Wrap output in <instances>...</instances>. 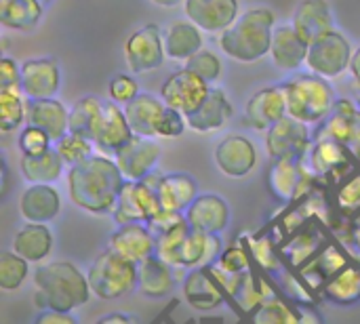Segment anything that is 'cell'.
<instances>
[{"label":"cell","instance_id":"cell-57","mask_svg":"<svg viewBox=\"0 0 360 324\" xmlns=\"http://www.w3.org/2000/svg\"><path fill=\"white\" fill-rule=\"evenodd\" d=\"M297 316H300V323H319V320H321V316H316V314H310V312H308V308H304V310H297Z\"/></svg>","mask_w":360,"mask_h":324},{"label":"cell","instance_id":"cell-41","mask_svg":"<svg viewBox=\"0 0 360 324\" xmlns=\"http://www.w3.org/2000/svg\"><path fill=\"white\" fill-rule=\"evenodd\" d=\"M186 67L192 70L196 76H200L202 80H207L209 84H213L215 80H219L221 76V70H224V63L219 59V55H215L213 51L209 48H200L198 53H194L188 61H186Z\"/></svg>","mask_w":360,"mask_h":324},{"label":"cell","instance_id":"cell-10","mask_svg":"<svg viewBox=\"0 0 360 324\" xmlns=\"http://www.w3.org/2000/svg\"><path fill=\"white\" fill-rule=\"evenodd\" d=\"M211 84L207 80H202L200 76H196L192 70L181 67L177 72H173L160 86V97L167 105L179 110L181 114H192L194 110H198V105L209 97L211 93Z\"/></svg>","mask_w":360,"mask_h":324},{"label":"cell","instance_id":"cell-23","mask_svg":"<svg viewBox=\"0 0 360 324\" xmlns=\"http://www.w3.org/2000/svg\"><path fill=\"white\" fill-rule=\"evenodd\" d=\"M308 46L310 42H306L297 34L293 23L276 25L274 36H272V46H270V59L283 72H297L302 65H306Z\"/></svg>","mask_w":360,"mask_h":324},{"label":"cell","instance_id":"cell-15","mask_svg":"<svg viewBox=\"0 0 360 324\" xmlns=\"http://www.w3.org/2000/svg\"><path fill=\"white\" fill-rule=\"evenodd\" d=\"M215 164L217 169L232 179L247 177L257 164V148L245 135H228L215 145Z\"/></svg>","mask_w":360,"mask_h":324},{"label":"cell","instance_id":"cell-14","mask_svg":"<svg viewBox=\"0 0 360 324\" xmlns=\"http://www.w3.org/2000/svg\"><path fill=\"white\" fill-rule=\"evenodd\" d=\"M61 89V67L55 57H34L21 63V91L25 99L57 97Z\"/></svg>","mask_w":360,"mask_h":324},{"label":"cell","instance_id":"cell-54","mask_svg":"<svg viewBox=\"0 0 360 324\" xmlns=\"http://www.w3.org/2000/svg\"><path fill=\"white\" fill-rule=\"evenodd\" d=\"M135 323H139V318H135V316H127V314H118V312L97 318V324H135Z\"/></svg>","mask_w":360,"mask_h":324},{"label":"cell","instance_id":"cell-22","mask_svg":"<svg viewBox=\"0 0 360 324\" xmlns=\"http://www.w3.org/2000/svg\"><path fill=\"white\" fill-rule=\"evenodd\" d=\"M61 211V196L53 183H30L19 198V215L23 221L49 223Z\"/></svg>","mask_w":360,"mask_h":324},{"label":"cell","instance_id":"cell-46","mask_svg":"<svg viewBox=\"0 0 360 324\" xmlns=\"http://www.w3.org/2000/svg\"><path fill=\"white\" fill-rule=\"evenodd\" d=\"M188 127V120H186V114H181L179 110L167 105L165 110V116L160 120V127H158V137H167V139H173V137H181L184 131Z\"/></svg>","mask_w":360,"mask_h":324},{"label":"cell","instance_id":"cell-39","mask_svg":"<svg viewBox=\"0 0 360 324\" xmlns=\"http://www.w3.org/2000/svg\"><path fill=\"white\" fill-rule=\"evenodd\" d=\"M53 145L61 154V158L65 160L68 167L78 164V162H82V160H86L89 156L95 154V141L91 137H86L82 133H74V131H68Z\"/></svg>","mask_w":360,"mask_h":324},{"label":"cell","instance_id":"cell-37","mask_svg":"<svg viewBox=\"0 0 360 324\" xmlns=\"http://www.w3.org/2000/svg\"><path fill=\"white\" fill-rule=\"evenodd\" d=\"M21 89H0V131L13 133L25 122V105Z\"/></svg>","mask_w":360,"mask_h":324},{"label":"cell","instance_id":"cell-30","mask_svg":"<svg viewBox=\"0 0 360 324\" xmlns=\"http://www.w3.org/2000/svg\"><path fill=\"white\" fill-rule=\"evenodd\" d=\"M173 266L152 255L146 261L137 264V291L148 299H162L171 295L175 287Z\"/></svg>","mask_w":360,"mask_h":324},{"label":"cell","instance_id":"cell-49","mask_svg":"<svg viewBox=\"0 0 360 324\" xmlns=\"http://www.w3.org/2000/svg\"><path fill=\"white\" fill-rule=\"evenodd\" d=\"M0 89H21V65L11 57L0 61Z\"/></svg>","mask_w":360,"mask_h":324},{"label":"cell","instance_id":"cell-40","mask_svg":"<svg viewBox=\"0 0 360 324\" xmlns=\"http://www.w3.org/2000/svg\"><path fill=\"white\" fill-rule=\"evenodd\" d=\"M190 232V223L184 221L181 226L173 228L171 232H165L156 238V257L173 266L175 270H181V245Z\"/></svg>","mask_w":360,"mask_h":324},{"label":"cell","instance_id":"cell-29","mask_svg":"<svg viewBox=\"0 0 360 324\" xmlns=\"http://www.w3.org/2000/svg\"><path fill=\"white\" fill-rule=\"evenodd\" d=\"M53 232L46 223L25 221L13 236V251L30 264H42L53 253Z\"/></svg>","mask_w":360,"mask_h":324},{"label":"cell","instance_id":"cell-31","mask_svg":"<svg viewBox=\"0 0 360 324\" xmlns=\"http://www.w3.org/2000/svg\"><path fill=\"white\" fill-rule=\"evenodd\" d=\"M156 192H158V200H160L162 209L181 211V213H186L188 207L200 194L196 179L192 175H188V173H167V175H160Z\"/></svg>","mask_w":360,"mask_h":324},{"label":"cell","instance_id":"cell-51","mask_svg":"<svg viewBox=\"0 0 360 324\" xmlns=\"http://www.w3.org/2000/svg\"><path fill=\"white\" fill-rule=\"evenodd\" d=\"M346 266V261H344V255L335 249V247H329L325 253H323V257H321V261H319V268L325 272V276H333L338 270H342Z\"/></svg>","mask_w":360,"mask_h":324},{"label":"cell","instance_id":"cell-34","mask_svg":"<svg viewBox=\"0 0 360 324\" xmlns=\"http://www.w3.org/2000/svg\"><path fill=\"white\" fill-rule=\"evenodd\" d=\"M325 297L335 306H354L360 302V266L346 264L325 285Z\"/></svg>","mask_w":360,"mask_h":324},{"label":"cell","instance_id":"cell-26","mask_svg":"<svg viewBox=\"0 0 360 324\" xmlns=\"http://www.w3.org/2000/svg\"><path fill=\"white\" fill-rule=\"evenodd\" d=\"M122 108L135 135L152 137V139L158 137V127L167 110L162 97H156L152 93H139L133 101H129Z\"/></svg>","mask_w":360,"mask_h":324},{"label":"cell","instance_id":"cell-59","mask_svg":"<svg viewBox=\"0 0 360 324\" xmlns=\"http://www.w3.org/2000/svg\"><path fill=\"white\" fill-rule=\"evenodd\" d=\"M356 103L360 105V76L356 78Z\"/></svg>","mask_w":360,"mask_h":324},{"label":"cell","instance_id":"cell-3","mask_svg":"<svg viewBox=\"0 0 360 324\" xmlns=\"http://www.w3.org/2000/svg\"><path fill=\"white\" fill-rule=\"evenodd\" d=\"M34 304L40 310H61L74 312L84 306L93 291L86 274H82L70 261H51L34 272Z\"/></svg>","mask_w":360,"mask_h":324},{"label":"cell","instance_id":"cell-44","mask_svg":"<svg viewBox=\"0 0 360 324\" xmlns=\"http://www.w3.org/2000/svg\"><path fill=\"white\" fill-rule=\"evenodd\" d=\"M139 84L133 76L129 74H116L110 78V84H108V95L112 101L120 103V105H127L129 101H133L137 95H139Z\"/></svg>","mask_w":360,"mask_h":324},{"label":"cell","instance_id":"cell-50","mask_svg":"<svg viewBox=\"0 0 360 324\" xmlns=\"http://www.w3.org/2000/svg\"><path fill=\"white\" fill-rule=\"evenodd\" d=\"M251 249H253L257 261H259L266 270H272V272L278 270V259H276V255H274V251H272L270 240H266V238H262V240H251Z\"/></svg>","mask_w":360,"mask_h":324},{"label":"cell","instance_id":"cell-43","mask_svg":"<svg viewBox=\"0 0 360 324\" xmlns=\"http://www.w3.org/2000/svg\"><path fill=\"white\" fill-rule=\"evenodd\" d=\"M53 139L46 131H42L40 127L36 124H27L21 129L19 137H17V145H19V152L21 154H27V156H36V154H42L46 150L53 148Z\"/></svg>","mask_w":360,"mask_h":324},{"label":"cell","instance_id":"cell-56","mask_svg":"<svg viewBox=\"0 0 360 324\" xmlns=\"http://www.w3.org/2000/svg\"><path fill=\"white\" fill-rule=\"evenodd\" d=\"M8 194V164L6 158H2V198H6Z\"/></svg>","mask_w":360,"mask_h":324},{"label":"cell","instance_id":"cell-21","mask_svg":"<svg viewBox=\"0 0 360 324\" xmlns=\"http://www.w3.org/2000/svg\"><path fill=\"white\" fill-rule=\"evenodd\" d=\"M232 116H234V108H232V101L228 99L226 91L211 89L209 97L198 105V110L188 114L186 120H188V129L209 135V133H217V131L226 129L230 124Z\"/></svg>","mask_w":360,"mask_h":324},{"label":"cell","instance_id":"cell-18","mask_svg":"<svg viewBox=\"0 0 360 324\" xmlns=\"http://www.w3.org/2000/svg\"><path fill=\"white\" fill-rule=\"evenodd\" d=\"M186 19L194 21L202 32L219 34L240 15L238 0H184Z\"/></svg>","mask_w":360,"mask_h":324},{"label":"cell","instance_id":"cell-33","mask_svg":"<svg viewBox=\"0 0 360 324\" xmlns=\"http://www.w3.org/2000/svg\"><path fill=\"white\" fill-rule=\"evenodd\" d=\"M42 13L40 0H0V23L6 30L30 32L40 23Z\"/></svg>","mask_w":360,"mask_h":324},{"label":"cell","instance_id":"cell-25","mask_svg":"<svg viewBox=\"0 0 360 324\" xmlns=\"http://www.w3.org/2000/svg\"><path fill=\"white\" fill-rule=\"evenodd\" d=\"M25 122L40 127L42 131L51 135L53 141H57L70 131V110L57 97L27 99Z\"/></svg>","mask_w":360,"mask_h":324},{"label":"cell","instance_id":"cell-38","mask_svg":"<svg viewBox=\"0 0 360 324\" xmlns=\"http://www.w3.org/2000/svg\"><path fill=\"white\" fill-rule=\"evenodd\" d=\"M30 276V261L15 251H4L0 255V289L13 293L23 287Z\"/></svg>","mask_w":360,"mask_h":324},{"label":"cell","instance_id":"cell-52","mask_svg":"<svg viewBox=\"0 0 360 324\" xmlns=\"http://www.w3.org/2000/svg\"><path fill=\"white\" fill-rule=\"evenodd\" d=\"M314 249H316L314 238L306 234V236L297 238V240L289 247V253H291L293 261H295V264H300V261L308 259V255H312V253H314Z\"/></svg>","mask_w":360,"mask_h":324},{"label":"cell","instance_id":"cell-4","mask_svg":"<svg viewBox=\"0 0 360 324\" xmlns=\"http://www.w3.org/2000/svg\"><path fill=\"white\" fill-rule=\"evenodd\" d=\"M283 89L287 97L289 116L306 124H321L335 110L338 97L329 78H323L312 72H300L289 76L283 82Z\"/></svg>","mask_w":360,"mask_h":324},{"label":"cell","instance_id":"cell-32","mask_svg":"<svg viewBox=\"0 0 360 324\" xmlns=\"http://www.w3.org/2000/svg\"><path fill=\"white\" fill-rule=\"evenodd\" d=\"M65 167L68 164L61 158V154L55 150V145L42 154L36 156L21 154L19 158V171L27 183H55L61 179Z\"/></svg>","mask_w":360,"mask_h":324},{"label":"cell","instance_id":"cell-11","mask_svg":"<svg viewBox=\"0 0 360 324\" xmlns=\"http://www.w3.org/2000/svg\"><path fill=\"white\" fill-rule=\"evenodd\" d=\"M312 171L310 164H304V158H281L274 160L268 175V186L274 198L281 202H291L306 194L312 186Z\"/></svg>","mask_w":360,"mask_h":324},{"label":"cell","instance_id":"cell-48","mask_svg":"<svg viewBox=\"0 0 360 324\" xmlns=\"http://www.w3.org/2000/svg\"><path fill=\"white\" fill-rule=\"evenodd\" d=\"M338 202L344 211H356L360 209V175L348 179L338 194Z\"/></svg>","mask_w":360,"mask_h":324},{"label":"cell","instance_id":"cell-20","mask_svg":"<svg viewBox=\"0 0 360 324\" xmlns=\"http://www.w3.org/2000/svg\"><path fill=\"white\" fill-rule=\"evenodd\" d=\"M186 219L192 230L221 234L230 226V205L219 194H198L188 207Z\"/></svg>","mask_w":360,"mask_h":324},{"label":"cell","instance_id":"cell-6","mask_svg":"<svg viewBox=\"0 0 360 324\" xmlns=\"http://www.w3.org/2000/svg\"><path fill=\"white\" fill-rule=\"evenodd\" d=\"M158 179H160V175L156 171L139 181L124 179L122 190L116 200V207L110 213L114 217L116 226L148 223L162 209L160 200H158V192H156Z\"/></svg>","mask_w":360,"mask_h":324},{"label":"cell","instance_id":"cell-42","mask_svg":"<svg viewBox=\"0 0 360 324\" xmlns=\"http://www.w3.org/2000/svg\"><path fill=\"white\" fill-rule=\"evenodd\" d=\"M253 320L257 324H297L300 323V316H297V312L289 310L276 297H270L253 314Z\"/></svg>","mask_w":360,"mask_h":324},{"label":"cell","instance_id":"cell-35","mask_svg":"<svg viewBox=\"0 0 360 324\" xmlns=\"http://www.w3.org/2000/svg\"><path fill=\"white\" fill-rule=\"evenodd\" d=\"M348 152L350 148H346L344 143L335 141V139H314L310 152H308V164L312 167V171L316 175H329L335 169L344 167L348 162Z\"/></svg>","mask_w":360,"mask_h":324},{"label":"cell","instance_id":"cell-1","mask_svg":"<svg viewBox=\"0 0 360 324\" xmlns=\"http://www.w3.org/2000/svg\"><path fill=\"white\" fill-rule=\"evenodd\" d=\"M124 175L108 154H93L68 169V196L89 215L112 213L122 190Z\"/></svg>","mask_w":360,"mask_h":324},{"label":"cell","instance_id":"cell-5","mask_svg":"<svg viewBox=\"0 0 360 324\" xmlns=\"http://www.w3.org/2000/svg\"><path fill=\"white\" fill-rule=\"evenodd\" d=\"M86 278L97 299L114 302L137 289V264L105 249L91 264Z\"/></svg>","mask_w":360,"mask_h":324},{"label":"cell","instance_id":"cell-2","mask_svg":"<svg viewBox=\"0 0 360 324\" xmlns=\"http://www.w3.org/2000/svg\"><path fill=\"white\" fill-rule=\"evenodd\" d=\"M276 15L268 6H253L238 15L224 32H219V48L234 61L255 63L270 55Z\"/></svg>","mask_w":360,"mask_h":324},{"label":"cell","instance_id":"cell-12","mask_svg":"<svg viewBox=\"0 0 360 324\" xmlns=\"http://www.w3.org/2000/svg\"><path fill=\"white\" fill-rule=\"evenodd\" d=\"M160 156H162V150L158 141H154L152 137H141V135H135L133 139H129L122 148L114 152L116 164L120 167L124 179H131V181L146 179L150 173H154L160 162Z\"/></svg>","mask_w":360,"mask_h":324},{"label":"cell","instance_id":"cell-45","mask_svg":"<svg viewBox=\"0 0 360 324\" xmlns=\"http://www.w3.org/2000/svg\"><path fill=\"white\" fill-rule=\"evenodd\" d=\"M184 221H188V219H186V213H181V211H171V209H160V211L148 221V228H150V232L158 238L160 234L171 232L173 228L181 226Z\"/></svg>","mask_w":360,"mask_h":324},{"label":"cell","instance_id":"cell-28","mask_svg":"<svg viewBox=\"0 0 360 324\" xmlns=\"http://www.w3.org/2000/svg\"><path fill=\"white\" fill-rule=\"evenodd\" d=\"M291 23L306 42H312L314 38L335 27L333 11L327 0H302L293 13Z\"/></svg>","mask_w":360,"mask_h":324},{"label":"cell","instance_id":"cell-8","mask_svg":"<svg viewBox=\"0 0 360 324\" xmlns=\"http://www.w3.org/2000/svg\"><path fill=\"white\" fill-rule=\"evenodd\" d=\"M308 127L310 124H306L289 114L283 120H278L276 124H272L266 131V150H268L270 158L272 160L306 158L314 143V135L310 133Z\"/></svg>","mask_w":360,"mask_h":324},{"label":"cell","instance_id":"cell-19","mask_svg":"<svg viewBox=\"0 0 360 324\" xmlns=\"http://www.w3.org/2000/svg\"><path fill=\"white\" fill-rule=\"evenodd\" d=\"M108 249L135 264H141L156 255V236L150 232L148 223H124L112 232Z\"/></svg>","mask_w":360,"mask_h":324},{"label":"cell","instance_id":"cell-13","mask_svg":"<svg viewBox=\"0 0 360 324\" xmlns=\"http://www.w3.org/2000/svg\"><path fill=\"white\" fill-rule=\"evenodd\" d=\"M314 139H335L360 154V105L350 99H338L335 110L312 133Z\"/></svg>","mask_w":360,"mask_h":324},{"label":"cell","instance_id":"cell-53","mask_svg":"<svg viewBox=\"0 0 360 324\" xmlns=\"http://www.w3.org/2000/svg\"><path fill=\"white\" fill-rule=\"evenodd\" d=\"M36 324H78V318L72 312H61V310H42L36 316Z\"/></svg>","mask_w":360,"mask_h":324},{"label":"cell","instance_id":"cell-47","mask_svg":"<svg viewBox=\"0 0 360 324\" xmlns=\"http://www.w3.org/2000/svg\"><path fill=\"white\" fill-rule=\"evenodd\" d=\"M215 266H219L226 272L240 274V272L249 270V259H247V255H245V251L240 247H232V249L221 253V257L215 261Z\"/></svg>","mask_w":360,"mask_h":324},{"label":"cell","instance_id":"cell-7","mask_svg":"<svg viewBox=\"0 0 360 324\" xmlns=\"http://www.w3.org/2000/svg\"><path fill=\"white\" fill-rule=\"evenodd\" d=\"M352 44L340 30H329L327 34L314 38L308 46L306 67L312 74H319L323 78H340L344 72H350L352 61Z\"/></svg>","mask_w":360,"mask_h":324},{"label":"cell","instance_id":"cell-61","mask_svg":"<svg viewBox=\"0 0 360 324\" xmlns=\"http://www.w3.org/2000/svg\"><path fill=\"white\" fill-rule=\"evenodd\" d=\"M356 242H359V245H360V228H359V230H356Z\"/></svg>","mask_w":360,"mask_h":324},{"label":"cell","instance_id":"cell-17","mask_svg":"<svg viewBox=\"0 0 360 324\" xmlns=\"http://www.w3.org/2000/svg\"><path fill=\"white\" fill-rule=\"evenodd\" d=\"M135 133L127 120V114H124V108L116 101H108L103 103V110H101V116L99 120L95 122V129H93V135L91 139L95 141V145L101 150V154H112L122 148L129 139H133Z\"/></svg>","mask_w":360,"mask_h":324},{"label":"cell","instance_id":"cell-24","mask_svg":"<svg viewBox=\"0 0 360 324\" xmlns=\"http://www.w3.org/2000/svg\"><path fill=\"white\" fill-rule=\"evenodd\" d=\"M184 297L194 310H215L224 304V287L209 266L192 268L184 280Z\"/></svg>","mask_w":360,"mask_h":324},{"label":"cell","instance_id":"cell-60","mask_svg":"<svg viewBox=\"0 0 360 324\" xmlns=\"http://www.w3.org/2000/svg\"><path fill=\"white\" fill-rule=\"evenodd\" d=\"M40 2H42V4H44V6H49V4H51V2H53V0H40Z\"/></svg>","mask_w":360,"mask_h":324},{"label":"cell","instance_id":"cell-55","mask_svg":"<svg viewBox=\"0 0 360 324\" xmlns=\"http://www.w3.org/2000/svg\"><path fill=\"white\" fill-rule=\"evenodd\" d=\"M350 72H352V76H354V78H359V76H360V46H359V48H354V53H352V61H350Z\"/></svg>","mask_w":360,"mask_h":324},{"label":"cell","instance_id":"cell-36","mask_svg":"<svg viewBox=\"0 0 360 324\" xmlns=\"http://www.w3.org/2000/svg\"><path fill=\"white\" fill-rule=\"evenodd\" d=\"M101 110H103V101L99 97H95V95L80 97L70 108V131L91 137L95 122L101 116Z\"/></svg>","mask_w":360,"mask_h":324},{"label":"cell","instance_id":"cell-58","mask_svg":"<svg viewBox=\"0 0 360 324\" xmlns=\"http://www.w3.org/2000/svg\"><path fill=\"white\" fill-rule=\"evenodd\" d=\"M150 2H154V4H158V6H162V8H173V6H177V4L184 2V0H150Z\"/></svg>","mask_w":360,"mask_h":324},{"label":"cell","instance_id":"cell-9","mask_svg":"<svg viewBox=\"0 0 360 324\" xmlns=\"http://www.w3.org/2000/svg\"><path fill=\"white\" fill-rule=\"evenodd\" d=\"M167 57L162 30L156 23H148L135 30L124 40V61L133 74H148L162 65Z\"/></svg>","mask_w":360,"mask_h":324},{"label":"cell","instance_id":"cell-16","mask_svg":"<svg viewBox=\"0 0 360 324\" xmlns=\"http://www.w3.org/2000/svg\"><path fill=\"white\" fill-rule=\"evenodd\" d=\"M287 97L283 84L264 86L253 93L245 105V122L255 131H268L287 116Z\"/></svg>","mask_w":360,"mask_h":324},{"label":"cell","instance_id":"cell-27","mask_svg":"<svg viewBox=\"0 0 360 324\" xmlns=\"http://www.w3.org/2000/svg\"><path fill=\"white\" fill-rule=\"evenodd\" d=\"M202 30L194 23V21H186V19H173L165 30H162V38H165V51L167 57L173 61H188L194 53H198L202 48Z\"/></svg>","mask_w":360,"mask_h":324}]
</instances>
